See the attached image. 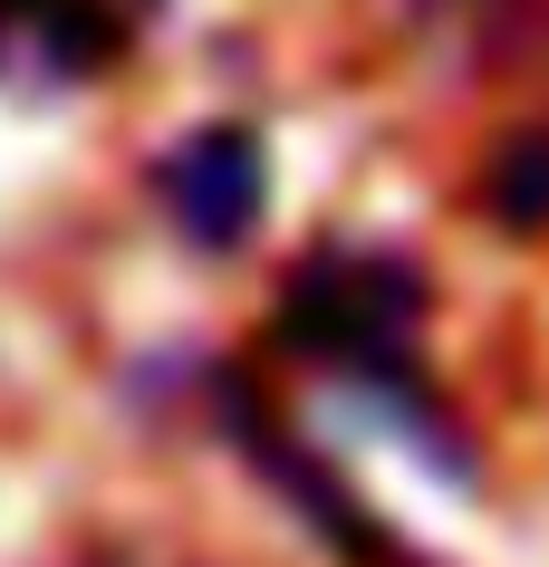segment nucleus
I'll list each match as a JSON object with an SVG mask.
<instances>
[{
	"label": "nucleus",
	"instance_id": "nucleus-3",
	"mask_svg": "<svg viewBox=\"0 0 549 567\" xmlns=\"http://www.w3.org/2000/svg\"><path fill=\"white\" fill-rule=\"evenodd\" d=\"M145 183H154V203H164V221L183 231V250H203V260H232L261 231V212H271V154L232 116L174 135V145L154 154Z\"/></svg>",
	"mask_w": 549,
	"mask_h": 567
},
{
	"label": "nucleus",
	"instance_id": "nucleus-5",
	"mask_svg": "<svg viewBox=\"0 0 549 567\" xmlns=\"http://www.w3.org/2000/svg\"><path fill=\"white\" fill-rule=\"evenodd\" d=\"M482 212L501 221L511 240H540L549 231V125H511L501 145L482 154Z\"/></svg>",
	"mask_w": 549,
	"mask_h": 567
},
{
	"label": "nucleus",
	"instance_id": "nucleus-1",
	"mask_svg": "<svg viewBox=\"0 0 549 567\" xmlns=\"http://www.w3.org/2000/svg\"><path fill=\"white\" fill-rule=\"evenodd\" d=\"M434 318V279L405 250H318L279 279L271 299V347L279 357L328 365L337 385L347 375H396V365H425L415 337Z\"/></svg>",
	"mask_w": 549,
	"mask_h": 567
},
{
	"label": "nucleus",
	"instance_id": "nucleus-4",
	"mask_svg": "<svg viewBox=\"0 0 549 567\" xmlns=\"http://www.w3.org/2000/svg\"><path fill=\"white\" fill-rule=\"evenodd\" d=\"M125 30L106 0H0V78L10 87H88L106 78Z\"/></svg>",
	"mask_w": 549,
	"mask_h": 567
},
{
	"label": "nucleus",
	"instance_id": "nucleus-2",
	"mask_svg": "<svg viewBox=\"0 0 549 567\" xmlns=\"http://www.w3.org/2000/svg\"><path fill=\"white\" fill-rule=\"evenodd\" d=\"M213 423H222V443H232L251 472L279 491V509H289V519H308V529L328 538L347 567H415V558H405V538L386 529V519H376V509H366L357 491L328 472V462H308V452L271 423V404L251 394V375H213Z\"/></svg>",
	"mask_w": 549,
	"mask_h": 567
}]
</instances>
